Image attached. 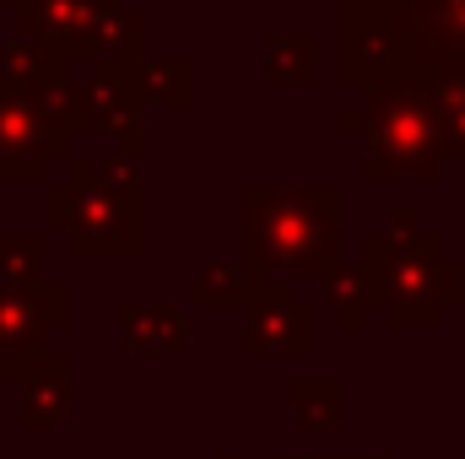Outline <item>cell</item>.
I'll use <instances>...</instances> for the list:
<instances>
[{
	"instance_id": "cell-1",
	"label": "cell",
	"mask_w": 465,
	"mask_h": 459,
	"mask_svg": "<svg viewBox=\"0 0 465 459\" xmlns=\"http://www.w3.org/2000/svg\"><path fill=\"white\" fill-rule=\"evenodd\" d=\"M341 124L357 130L362 146H368V179H384V173L433 179L439 162L450 157V151H444L439 114H433V98H428V87H417V82L373 87L357 109L341 114Z\"/></svg>"
},
{
	"instance_id": "cell-2",
	"label": "cell",
	"mask_w": 465,
	"mask_h": 459,
	"mask_svg": "<svg viewBox=\"0 0 465 459\" xmlns=\"http://www.w3.org/2000/svg\"><path fill=\"white\" fill-rule=\"evenodd\" d=\"M249 211V254H260L271 270H320L336 238V190L331 184H298V190H243Z\"/></svg>"
},
{
	"instance_id": "cell-3",
	"label": "cell",
	"mask_w": 465,
	"mask_h": 459,
	"mask_svg": "<svg viewBox=\"0 0 465 459\" xmlns=\"http://www.w3.org/2000/svg\"><path fill=\"white\" fill-rule=\"evenodd\" d=\"M54 222H71L76 249H135V195L114 190L104 168L76 162L71 184H54Z\"/></svg>"
},
{
	"instance_id": "cell-4",
	"label": "cell",
	"mask_w": 465,
	"mask_h": 459,
	"mask_svg": "<svg viewBox=\"0 0 465 459\" xmlns=\"http://www.w3.org/2000/svg\"><path fill=\"white\" fill-rule=\"evenodd\" d=\"M65 146V130L27 93L0 87V173H38Z\"/></svg>"
},
{
	"instance_id": "cell-5",
	"label": "cell",
	"mask_w": 465,
	"mask_h": 459,
	"mask_svg": "<svg viewBox=\"0 0 465 459\" xmlns=\"http://www.w3.org/2000/svg\"><path fill=\"white\" fill-rule=\"evenodd\" d=\"M141 38H146V16L124 0H98L82 33L76 60L87 65H135L141 60Z\"/></svg>"
},
{
	"instance_id": "cell-6",
	"label": "cell",
	"mask_w": 465,
	"mask_h": 459,
	"mask_svg": "<svg viewBox=\"0 0 465 459\" xmlns=\"http://www.w3.org/2000/svg\"><path fill=\"white\" fill-rule=\"evenodd\" d=\"M71 82V60L60 49H49L44 38H0V87L11 93H27V98H44L49 87Z\"/></svg>"
},
{
	"instance_id": "cell-7",
	"label": "cell",
	"mask_w": 465,
	"mask_h": 459,
	"mask_svg": "<svg viewBox=\"0 0 465 459\" xmlns=\"http://www.w3.org/2000/svg\"><path fill=\"white\" fill-rule=\"evenodd\" d=\"M93 5H98V0H16L22 33H27V38H44V44L60 49L71 65H76V49H82V33H87Z\"/></svg>"
},
{
	"instance_id": "cell-8",
	"label": "cell",
	"mask_w": 465,
	"mask_h": 459,
	"mask_svg": "<svg viewBox=\"0 0 465 459\" xmlns=\"http://www.w3.org/2000/svg\"><path fill=\"white\" fill-rule=\"evenodd\" d=\"M320 76V38L314 33H271L265 38V82L271 87H309Z\"/></svg>"
},
{
	"instance_id": "cell-9",
	"label": "cell",
	"mask_w": 465,
	"mask_h": 459,
	"mask_svg": "<svg viewBox=\"0 0 465 459\" xmlns=\"http://www.w3.org/2000/svg\"><path fill=\"white\" fill-rule=\"evenodd\" d=\"M141 93L146 103H190L195 82L184 60H141Z\"/></svg>"
},
{
	"instance_id": "cell-10",
	"label": "cell",
	"mask_w": 465,
	"mask_h": 459,
	"mask_svg": "<svg viewBox=\"0 0 465 459\" xmlns=\"http://www.w3.org/2000/svg\"><path fill=\"white\" fill-rule=\"evenodd\" d=\"M5 5H16V0H0V11H5Z\"/></svg>"
}]
</instances>
